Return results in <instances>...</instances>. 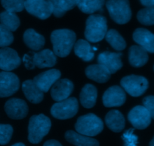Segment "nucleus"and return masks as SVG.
I'll list each match as a JSON object with an SVG mask.
<instances>
[{
	"mask_svg": "<svg viewBox=\"0 0 154 146\" xmlns=\"http://www.w3.org/2000/svg\"><path fill=\"white\" fill-rule=\"evenodd\" d=\"M20 64V58L14 49L7 46L0 49V69L4 71H11Z\"/></svg>",
	"mask_w": 154,
	"mask_h": 146,
	"instance_id": "12",
	"label": "nucleus"
},
{
	"mask_svg": "<svg viewBox=\"0 0 154 146\" xmlns=\"http://www.w3.org/2000/svg\"><path fill=\"white\" fill-rule=\"evenodd\" d=\"M153 70H154V67H153Z\"/></svg>",
	"mask_w": 154,
	"mask_h": 146,
	"instance_id": "43",
	"label": "nucleus"
},
{
	"mask_svg": "<svg viewBox=\"0 0 154 146\" xmlns=\"http://www.w3.org/2000/svg\"><path fill=\"white\" fill-rule=\"evenodd\" d=\"M149 146H154V137L153 138V139H152V140L150 141V145H149Z\"/></svg>",
	"mask_w": 154,
	"mask_h": 146,
	"instance_id": "42",
	"label": "nucleus"
},
{
	"mask_svg": "<svg viewBox=\"0 0 154 146\" xmlns=\"http://www.w3.org/2000/svg\"><path fill=\"white\" fill-rule=\"evenodd\" d=\"M43 146H63L61 145L60 142H59L58 141L54 140V139H51V140H48L47 142H45Z\"/></svg>",
	"mask_w": 154,
	"mask_h": 146,
	"instance_id": "39",
	"label": "nucleus"
},
{
	"mask_svg": "<svg viewBox=\"0 0 154 146\" xmlns=\"http://www.w3.org/2000/svg\"><path fill=\"white\" fill-rule=\"evenodd\" d=\"M126 96L123 88L118 85L110 87L104 93L102 100L106 107L121 106L126 102Z\"/></svg>",
	"mask_w": 154,
	"mask_h": 146,
	"instance_id": "11",
	"label": "nucleus"
},
{
	"mask_svg": "<svg viewBox=\"0 0 154 146\" xmlns=\"http://www.w3.org/2000/svg\"><path fill=\"white\" fill-rule=\"evenodd\" d=\"M108 31L107 19L100 14H92L89 16L86 22L84 35L88 41L97 43L101 41Z\"/></svg>",
	"mask_w": 154,
	"mask_h": 146,
	"instance_id": "2",
	"label": "nucleus"
},
{
	"mask_svg": "<svg viewBox=\"0 0 154 146\" xmlns=\"http://www.w3.org/2000/svg\"><path fill=\"white\" fill-rule=\"evenodd\" d=\"M0 22L2 25L11 31H16L20 24L19 17L16 13L8 10H5L0 13Z\"/></svg>",
	"mask_w": 154,
	"mask_h": 146,
	"instance_id": "27",
	"label": "nucleus"
},
{
	"mask_svg": "<svg viewBox=\"0 0 154 146\" xmlns=\"http://www.w3.org/2000/svg\"><path fill=\"white\" fill-rule=\"evenodd\" d=\"M5 111L12 119H23L28 114L29 108L27 103L22 99L11 98L5 104Z\"/></svg>",
	"mask_w": 154,
	"mask_h": 146,
	"instance_id": "13",
	"label": "nucleus"
},
{
	"mask_svg": "<svg viewBox=\"0 0 154 146\" xmlns=\"http://www.w3.org/2000/svg\"><path fill=\"white\" fill-rule=\"evenodd\" d=\"M23 40L29 48L35 51L40 50L45 43V37L32 28H29L24 32Z\"/></svg>",
	"mask_w": 154,
	"mask_h": 146,
	"instance_id": "24",
	"label": "nucleus"
},
{
	"mask_svg": "<svg viewBox=\"0 0 154 146\" xmlns=\"http://www.w3.org/2000/svg\"><path fill=\"white\" fill-rule=\"evenodd\" d=\"M53 49L57 56L64 58L68 56L72 51L76 40V34L69 29H57L51 35Z\"/></svg>",
	"mask_w": 154,
	"mask_h": 146,
	"instance_id": "1",
	"label": "nucleus"
},
{
	"mask_svg": "<svg viewBox=\"0 0 154 146\" xmlns=\"http://www.w3.org/2000/svg\"><path fill=\"white\" fill-rule=\"evenodd\" d=\"M65 138L68 142L76 146H99V142L96 139L73 130L66 131Z\"/></svg>",
	"mask_w": 154,
	"mask_h": 146,
	"instance_id": "23",
	"label": "nucleus"
},
{
	"mask_svg": "<svg viewBox=\"0 0 154 146\" xmlns=\"http://www.w3.org/2000/svg\"><path fill=\"white\" fill-rule=\"evenodd\" d=\"M80 0H59L62 8L66 11L72 10L76 5H78Z\"/></svg>",
	"mask_w": 154,
	"mask_h": 146,
	"instance_id": "37",
	"label": "nucleus"
},
{
	"mask_svg": "<svg viewBox=\"0 0 154 146\" xmlns=\"http://www.w3.org/2000/svg\"><path fill=\"white\" fill-rule=\"evenodd\" d=\"M50 1L52 4L53 13L56 17H62L66 14V11L62 8L60 2H59V0H50Z\"/></svg>",
	"mask_w": 154,
	"mask_h": 146,
	"instance_id": "36",
	"label": "nucleus"
},
{
	"mask_svg": "<svg viewBox=\"0 0 154 146\" xmlns=\"http://www.w3.org/2000/svg\"><path fill=\"white\" fill-rule=\"evenodd\" d=\"M143 106L147 109L151 118L154 119V96H147L143 100Z\"/></svg>",
	"mask_w": 154,
	"mask_h": 146,
	"instance_id": "35",
	"label": "nucleus"
},
{
	"mask_svg": "<svg viewBox=\"0 0 154 146\" xmlns=\"http://www.w3.org/2000/svg\"><path fill=\"white\" fill-rule=\"evenodd\" d=\"M33 62L39 68L54 67L57 63V55L52 50L45 49L33 54Z\"/></svg>",
	"mask_w": 154,
	"mask_h": 146,
	"instance_id": "19",
	"label": "nucleus"
},
{
	"mask_svg": "<svg viewBox=\"0 0 154 146\" xmlns=\"http://www.w3.org/2000/svg\"><path fill=\"white\" fill-rule=\"evenodd\" d=\"M121 52H111L105 51L102 52L98 56V63L105 66L108 69L111 73H115L117 70H120L123 67Z\"/></svg>",
	"mask_w": 154,
	"mask_h": 146,
	"instance_id": "15",
	"label": "nucleus"
},
{
	"mask_svg": "<svg viewBox=\"0 0 154 146\" xmlns=\"http://www.w3.org/2000/svg\"><path fill=\"white\" fill-rule=\"evenodd\" d=\"M22 89L27 100L31 103L37 104L44 99V92L35 85L34 81L29 79L23 82Z\"/></svg>",
	"mask_w": 154,
	"mask_h": 146,
	"instance_id": "20",
	"label": "nucleus"
},
{
	"mask_svg": "<svg viewBox=\"0 0 154 146\" xmlns=\"http://www.w3.org/2000/svg\"><path fill=\"white\" fill-rule=\"evenodd\" d=\"M133 40L147 52L154 53V34L149 30L138 28L134 31Z\"/></svg>",
	"mask_w": 154,
	"mask_h": 146,
	"instance_id": "17",
	"label": "nucleus"
},
{
	"mask_svg": "<svg viewBox=\"0 0 154 146\" xmlns=\"http://www.w3.org/2000/svg\"><path fill=\"white\" fill-rule=\"evenodd\" d=\"M128 119L135 128L144 130L151 123V116L144 106H136L128 114Z\"/></svg>",
	"mask_w": 154,
	"mask_h": 146,
	"instance_id": "10",
	"label": "nucleus"
},
{
	"mask_svg": "<svg viewBox=\"0 0 154 146\" xmlns=\"http://www.w3.org/2000/svg\"><path fill=\"white\" fill-rule=\"evenodd\" d=\"M61 76V73L57 69H51L37 75L33 81L43 92H48L52 85Z\"/></svg>",
	"mask_w": 154,
	"mask_h": 146,
	"instance_id": "16",
	"label": "nucleus"
},
{
	"mask_svg": "<svg viewBox=\"0 0 154 146\" xmlns=\"http://www.w3.org/2000/svg\"><path fill=\"white\" fill-rule=\"evenodd\" d=\"M120 85L123 90L132 97L142 95L149 86L147 79L144 76L138 75L125 76L120 81Z\"/></svg>",
	"mask_w": 154,
	"mask_h": 146,
	"instance_id": "7",
	"label": "nucleus"
},
{
	"mask_svg": "<svg viewBox=\"0 0 154 146\" xmlns=\"http://www.w3.org/2000/svg\"><path fill=\"white\" fill-rule=\"evenodd\" d=\"M126 146H137L138 137L134 134L133 130H127L123 136Z\"/></svg>",
	"mask_w": 154,
	"mask_h": 146,
	"instance_id": "34",
	"label": "nucleus"
},
{
	"mask_svg": "<svg viewBox=\"0 0 154 146\" xmlns=\"http://www.w3.org/2000/svg\"><path fill=\"white\" fill-rule=\"evenodd\" d=\"M78 111V102L75 97H69L58 101L51 107V115L60 120L73 118Z\"/></svg>",
	"mask_w": 154,
	"mask_h": 146,
	"instance_id": "6",
	"label": "nucleus"
},
{
	"mask_svg": "<svg viewBox=\"0 0 154 146\" xmlns=\"http://www.w3.org/2000/svg\"><path fill=\"white\" fill-rule=\"evenodd\" d=\"M140 1L146 7H154V0H140Z\"/></svg>",
	"mask_w": 154,
	"mask_h": 146,
	"instance_id": "40",
	"label": "nucleus"
},
{
	"mask_svg": "<svg viewBox=\"0 0 154 146\" xmlns=\"http://www.w3.org/2000/svg\"><path fill=\"white\" fill-rule=\"evenodd\" d=\"M14 41V35L10 30L0 24V47H6Z\"/></svg>",
	"mask_w": 154,
	"mask_h": 146,
	"instance_id": "32",
	"label": "nucleus"
},
{
	"mask_svg": "<svg viewBox=\"0 0 154 146\" xmlns=\"http://www.w3.org/2000/svg\"><path fill=\"white\" fill-rule=\"evenodd\" d=\"M20 88V80L16 74L10 71L0 72V97H10Z\"/></svg>",
	"mask_w": 154,
	"mask_h": 146,
	"instance_id": "9",
	"label": "nucleus"
},
{
	"mask_svg": "<svg viewBox=\"0 0 154 146\" xmlns=\"http://www.w3.org/2000/svg\"><path fill=\"white\" fill-rule=\"evenodd\" d=\"M24 8L28 13L41 19H46L53 13L50 0H25Z\"/></svg>",
	"mask_w": 154,
	"mask_h": 146,
	"instance_id": "8",
	"label": "nucleus"
},
{
	"mask_svg": "<svg viewBox=\"0 0 154 146\" xmlns=\"http://www.w3.org/2000/svg\"><path fill=\"white\" fill-rule=\"evenodd\" d=\"M148 58L147 52L139 45H133L129 48V61L132 67H141L145 65Z\"/></svg>",
	"mask_w": 154,
	"mask_h": 146,
	"instance_id": "21",
	"label": "nucleus"
},
{
	"mask_svg": "<svg viewBox=\"0 0 154 146\" xmlns=\"http://www.w3.org/2000/svg\"><path fill=\"white\" fill-rule=\"evenodd\" d=\"M97 88L92 84H87L83 87L80 94V100L84 107L90 109L95 106L97 99Z\"/></svg>",
	"mask_w": 154,
	"mask_h": 146,
	"instance_id": "25",
	"label": "nucleus"
},
{
	"mask_svg": "<svg viewBox=\"0 0 154 146\" xmlns=\"http://www.w3.org/2000/svg\"><path fill=\"white\" fill-rule=\"evenodd\" d=\"M105 37L110 45L116 50L121 51L126 48V41L117 30L111 29L108 31Z\"/></svg>",
	"mask_w": 154,
	"mask_h": 146,
	"instance_id": "28",
	"label": "nucleus"
},
{
	"mask_svg": "<svg viewBox=\"0 0 154 146\" xmlns=\"http://www.w3.org/2000/svg\"><path fill=\"white\" fill-rule=\"evenodd\" d=\"M85 73L89 79L99 83H105L111 78V72L102 64H92L85 70Z\"/></svg>",
	"mask_w": 154,
	"mask_h": 146,
	"instance_id": "18",
	"label": "nucleus"
},
{
	"mask_svg": "<svg viewBox=\"0 0 154 146\" xmlns=\"http://www.w3.org/2000/svg\"><path fill=\"white\" fill-rule=\"evenodd\" d=\"M25 0H1L2 7L8 11L20 12L24 9Z\"/></svg>",
	"mask_w": 154,
	"mask_h": 146,
	"instance_id": "31",
	"label": "nucleus"
},
{
	"mask_svg": "<svg viewBox=\"0 0 154 146\" xmlns=\"http://www.w3.org/2000/svg\"><path fill=\"white\" fill-rule=\"evenodd\" d=\"M51 127V121L48 117L43 114L32 115L29 122V141L32 144H38L48 134Z\"/></svg>",
	"mask_w": 154,
	"mask_h": 146,
	"instance_id": "3",
	"label": "nucleus"
},
{
	"mask_svg": "<svg viewBox=\"0 0 154 146\" xmlns=\"http://www.w3.org/2000/svg\"><path fill=\"white\" fill-rule=\"evenodd\" d=\"M74 50L77 56L84 61H90L94 58L95 54L93 47L87 40H78L74 45Z\"/></svg>",
	"mask_w": 154,
	"mask_h": 146,
	"instance_id": "26",
	"label": "nucleus"
},
{
	"mask_svg": "<svg viewBox=\"0 0 154 146\" xmlns=\"http://www.w3.org/2000/svg\"><path fill=\"white\" fill-rule=\"evenodd\" d=\"M106 7L111 19L118 24H126L132 17L129 0H107Z\"/></svg>",
	"mask_w": 154,
	"mask_h": 146,
	"instance_id": "5",
	"label": "nucleus"
},
{
	"mask_svg": "<svg viewBox=\"0 0 154 146\" xmlns=\"http://www.w3.org/2000/svg\"><path fill=\"white\" fill-rule=\"evenodd\" d=\"M105 0H80L78 7L85 13H93L101 10L103 7Z\"/></svg>",
	"mask_w": 154,
	"mask_h": 146,
	"instance_id": "29",
	"label": "nucleus"
},
{
	"mask_svg": "<svg viewBox=\"0 0 154 146\" xmlns=\"http://www.w3.org/2000/svg\"><path fill=\"white\" fill-rule=\"evenodd\" d=\"M138 20L145 25H154V7H146L138 11Z\"/></svg>",
	"mask_w": 154,
	"mask_h": 146,
	"instance_id": "30",
	"label": "nucleus"
},
{
	"mask_svg": "<svg viewBox=\"0 0 154 146\" xmlns=\"http://www.w3.org/2000/svg\"><path fill=\"white\" fill-rule=\"evenodd\" d=\"M13 127L9 124H0V145H7L11 139Z\"/></svg>",
	"mask_w": 154,
	"mask_h": 146,
	"instance_id": "33",
	"label": "nucleus"
},
{
	"mask_svg": "<svg viewBox=\"0 0 154 146\" xmlns=\"http://www.w3.org/2000/svg\"><path fill=\"white\" fill-rule=\"evenodd\" d=\"M105 123L108 128L115 133H120L124 129L126 121L123 114L118 110H111L105 116Z\"/></svg>",
	"mask_w": 154,
	"mask_h": 146,
	"instance_id": "22",
	"label": "nucleus"
},
{
	"mask_svg": "<svg viewBox=\"0 0 154 146\" xmlns=\"http://www.w3.org/2000/svg\"><path fill=\"white\" fill-rule=\"evenodd\" d=\"M74 90V84L68 79H59L51 87V94L53 100L61 101L69 98Z\"/></svg>",
	"mask_w": 154,
	"mask_h": 146,
	"instance_id": "14",
	"label": "nucleus"
},
{
	"mask_svg": "<svg viewBox=\"0 0 154 146\" xmlns=\"http://www.w3.org/2000/svg\"><path fill=\"white\" fill-rule=\"evenodd\" d=\"M23 61L25 67L28 70H32V69L35 68V67L34 62H33V59H32L30 55H28V54H25L24 55L23 58Z\"/></svg>",
	"mask_w": 154,
	"mask_h": 146,
	"instance_id": "38",
	"label": "nucleus"
},
{
	"mask_svg": "<svg viewBox=\"0 0 154 146\" xmlns=\"http://www.w3.org/2000/svg\"><path fill=\"white\" fill-rule=\"evenodd\" d=\"M11 146H26L25 145H24L23 143H21V142H19V143H16L14 144V145H11Z\"/></svg>",
	"mask_w": 154,
	"mask_h": 146,
	"instance_id": "41",
	"label": "nucleus"
},
{
	"mask_svg": "<svg viewBox=\"0 0 154 146\" xmlns=\"http://www.w3.org/2000/svg\"><path fill=\"white\" fill-rule=\"evenodd\" d=\"M75 127L78 133L92 137L99 134L103 130L104 124L97 115L89 113L79 117Z\"/></svg>",
	"mask_w": 154,
	"mask_h": 146,
	"instance_id": "4",
	"label": "nucleus"
}]
</instances>
